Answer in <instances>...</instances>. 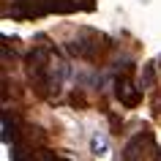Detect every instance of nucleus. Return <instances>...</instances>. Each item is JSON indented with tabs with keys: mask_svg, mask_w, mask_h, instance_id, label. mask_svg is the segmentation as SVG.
<instances>
[]
</instances>
